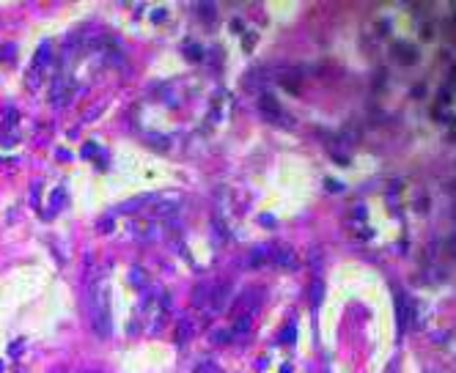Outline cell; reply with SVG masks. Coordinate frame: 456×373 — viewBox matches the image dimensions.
<instances>
[{
	"mask_svg": "<svg viewBox=\"0 0 456 373\" xmlns=\"http://www.w3.org/2000/svg\"><path fill=\"white\" fill-rule=\"evenodd\" d=\"M88 318H91V327L99 337L110 335V286L107 280H97L91 286V294H88Z\"/></svg>",
	"mask_w": 456,
	"mask_h": 373,
	"instance_id": "obj_1",
	"label": "cell"
},
{
	"mask_svg": "<svg viewBox=\"0 0 456 373\" xmlns=\"http://www.w3.org/2000/svg\"><path fill=\"white\" fill-rule=\"evenodd\" d=\"M261 113H264V118L275 121V124H281V126H291V124H294V121L281 110V105H278L272 96H261Z\"/></svg>",
	"mask_w": 456,
	"mask_h": 373,
	"instance_id": "obj_2",
	"label": "cell"
},
{
	"mask_svg": "<svg viewBox=\"0 0 456 373\" xmlns=\"http://www.w3.org/2000/svg\"><path fill=\"white\" fill-rule=\"evenodd\" d=\"M195 373H220V368L212 362H201V365H195Z\"/></svg>",
	"mask_w": 456,
	"mask_h": 373,
	"instance_id": "obj_4",
	"label": "cell"
},
{
	"mask_svg": "<svg viewBox=\"0 0 456 373\" xmlns=\"http://www.w3.org/2000/svg\"><path fill=\"white\" fill-rule=\"evenodd\" d=\"M179 198H171V200H160V203H154L151 206V217H165V214H171L173 209H179Z\"/></svg>",
	"mask_w": 456,
	"mask_h": 373,
	"instance_id": "obj_3",
	"label": "cell"
}]
</instances>
